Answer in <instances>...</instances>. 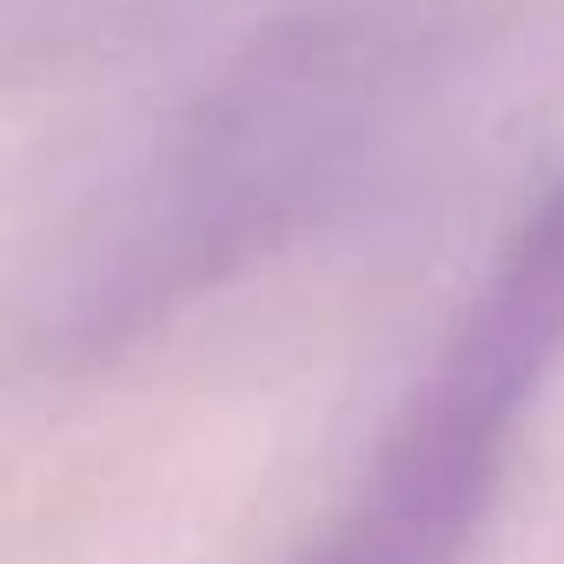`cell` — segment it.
<instances>
[{
  "label": "cell",
  "mask_w": 564,
  "mask_h": 564,
  "mask_svg": "<svg viewBox=\"0 0 564 564\" xmlns=\"http://www.w3.org/2000/svg\"><path fill=\"white\" fill-rule=\"evenodd\" d=\"M511 438L518 432L498 419L419 386L379 445L366 491L326 531L313 564H465L498 498Z\"/></svg>",
  "instance_id": "cell-1"
},
{
  "label": "cell",
  "mask_w": 564,
  "mask_h": 564,
  "mask_svg": "<svg viewBox=\"0 0 564 564\" xmlns=\"http://www.w3.org/2000/svg\"><path fill=\"white\" fill-rule=\"evenodd\" d=\"M564 359V180L524 213L425 386L518 425Z\"/></svg>",
  "instance_id": "cell-2"
}]
</instances>
